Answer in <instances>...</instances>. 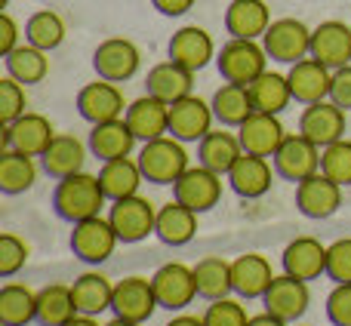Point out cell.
I'll return each mask as SVG.
<instances>
[{
	"label": "cell",
	"instance_id": "26",
	"mask_svg": "<svg viewBox=\"0 0 351 326\" xmlns=\"http://www.w3.org/2000/svg\"><path fill=\"white\" fill-rule=\"evenodd\" d=\"M136 133L130 129L127 117H117L108 123H96L90 129V154L99 160H117V158H130L136 148Z\"/></svg>",
	"mask_w": 351,
	"mask_h": 326
},
{
	"label": "cell",
	"instance_id": "28",
	"mask_svg": "<svg viewBox=\"0 0 351 326\" xmlns=\"http://www.w3.org/2000/svg\"><path fill=\"white\" fill-rule=\"evenodd\" d=\"M231 280H234V292L241 299H262L274 280L271 262L259 253L237 255V259L231 262Z\"/></svg>",
	"mask_w": 351,
	"mask_h": 326
},
{
	"label": "cell",
	"instance_id": "30",
	"mask_svg": "<svg viewBox=\"0 0 351 326\" xmlns=\"http://www.w3.org/2000/svg\"><path fill=\"white\" fill-rule=\"evenodd\" d=\"M154 234L167 247H185L197 234V212L188 210L179 200H170V203H164L158 210V228H154Z\"/></svg>",
	"mask_w": 351,
	"mask_h": 326
},
{
	"label": "cell",
	"instance_id": "52",
	"mask_svg": "<svg viewBox=\"0 0 351 326\" xmlns=\"http://www.w3.org/2000/svg\"><path fill=\"white\" fill-rule=\"evenodd\" d=\"M167 326H206L204 323V317H191V314H179V317H173Z\"/></svg>",
	"mask_w": 351,
	"mask_h": 326
},
{
	"label": "cell",
	"instance_id": "14",
	"mask_svg": "<svg viewBox=\"0 0 351 326\" xmlns=\"http://www.w3.org/2000/svg\"><path fill=\"white\" fill-rule=\"evenodd\" d=\"M158 308L160 305H158V296H154L152 277H123L121 284H114V299H111L114 317L145 323Z\"/></svg>",
	"mask_w": 351,
	"mask_h": 326
},
{
	"label": "cell",
	"instance_id": "19",
	"mask_svg": "<svg viewBox=\"0 0 351 326\" xmlns=\"http://www.w3.org/2000/svg\"><path fill=\"white\" fill-rule=\"evenodd\" d=\"M287 77H290L293 102H302V105L324 102V99H330V90H333V68H327L324 62L311 59V55L290 65Z\"/></svg>",
	"mask_w": 351,
	"mask_h": 326
},
{
	"label": "cell",
	"instance_id": "20",
	"mask_svg": "<svg viewBox=\"0 0 351 326\" xmlns=\"http://www.w3.org/2000/svg\"><path fill=\"white\" fill-rule=\"evenodd\" d=\"M311 59L324 62L327 68H346L351 65V28L339 18L321 22L311 31Z\"/></svg>",
	"mask_w": 351,
	"mask_h": 326
},
{
	"label": "cell",
	"instance_id": "31",
	"mask_svg": "<svg viewBox=\"0 0 351 326\" xmlns=\"http://www.w3.org/2000/svg\"><path fill=\"white\" fill-rule=\"evenodd\" d=\"M145 86H148L152 96H158V99H164L167 105H173V102H179V99L191 96L194 71L182 68L179 62L167 59V62H160V65H154L152 71H148Z\"/></svg>",
	"mask_w": 351,
	"mask_h": 326
},
{
	"label": "cell",
	"instance_id": "38",
	"mask_svg": "<svg viewBox=\"0 0 351 326\" xmlns=\"http://www.w3.org/2000/svg\"><path fill=\"white\" fill-rule=\"evenodd\" d=\"M77 314L71 286L65 284H49L37 292V323L40 326H65Z\"/></svg>",
	"mask_w": 351,
	"mask_h": 326
},
{
	"label": "cell",
	"instance_id": "44",
	"mask_svg": "<svg viewBox=\"0 0 351 326\" xmlns=\"http://www.w3.org/2000/svg\"><path fill=\"white\" fill-rule=\"evenodd\" d=\"M204 323L206 326H247L250 314L234 299H216V302H210V308L204 311Z\"/></svg>",
	"mask_w": 351,
	"mask_h": 326
},
{
	"label": "cell",
	"instance_id": "3",
	"mask_svg": "<svg viewBox=\"0 0 351 326\" xmlns=\"http://www.w3.org/2000/svg\"><path fill=\"white\" fill-rule=\"evenodd\" d=\"M216 65H219L222 80L250 86L262 71H268V53L259 40H241V37H231V40L219 49Z\"/></svg>",
	"mask_w": 351,
	"mask_h": 326
},
{
	"label": "cell",
	"instance_id": "49",
	"mask_svg": "<svg viewBox=\"0 0 351 326\" xmlns=\"http://www.w3.org/2000/svg\"><path fill=\"white\" fill-rule=\"evenodd\" d=\"M16 47H19V25L10 12H3V16H0V53L6 55Z\"/></svg>",
	"mask_w": 351,
	"mask_h": 326
},
{
	"label": "cell",
	"instance_id": "1",
	"mask_svg": "<svg viewBox=\"0 0 351 326\" xmlns=\"http://www.w3.org/2000/svg\"><path fill=\"white\" fill-rule=\"evenodd\" d=\"M105 191H102V181L99 175H90V173H74V175H65L59 179L53 191V210L59 218L65 222H84V218H93L102 212L105 206Z\"/></svg>",
	"mask_w": 351,
	"mask_h": 326
},
{
	"label": "cell",
	"instance_id": "24",
	"mask_svg": "<svg viewBox=\"0 0 351 326\" xmlns=\"http://www.w3.org/2000/svg\"><path fill=\"white\" fill-rule=\"evenodd\" d=\"M274 179V169L268 158H259V154H241V160L231 166L228 173V185L237 197L243 200H256V197H265L268 188H271Z\"/></svg>",
	"mask_w": 351,
	"mask_h": 326
},
{
	"label": "cell",
	"instance_id": "4",
	"mask_svg": "<svg viewBox=\"0 0 351 326\" xmlns=\"http://www.w3.org/2000/svg\"><path fill=\"white\" fill-rule=\"evenodd\" d=\"M262 47H265L268 59L280 62V65H296L311 55V28L302 18H274L262 37Z\"/></svg>",
	"mask_w": 351,
	"mask_h": 326
},
{
	"label": "cell",
	"instance_id": "6",
	"mask_svg": "<svg viewBox=\"0 0 351 326\" xmlns=\"http://www.w3.org/2000/svg\"><path fill=\"white\" fill-rule=\"evenodd\" d=\"M108 222L114 225L121 243H139L158 228V210H154L152 200L133 194V197L123 200H111Z\"/></svg>",
	"mask_w": 351,
	"mask_h": 326
},
{
	"label": "cell",
	"instance_id": "50",
	"mask_svg": "<svg viewBox=\"0 0 351 326\" xmlns=\"http://www.w3.org/2000/svg\"><path fill=\"white\" fill-rule=\"evenodd\" d=\"M152 3H154V10H158L160 16H185L197 0H152Z\"/></svg>",
	"mask_w": 351,
	"mask_h": 326
},
{
	"label": "cell",
	"instance_id": "12",
	"mask_svg": "<svg viewBox=\"0 0 351 326\" xmlns=\"http://www.w3.org/2000/svg\"><path fill=\"white\" fill-rule=\"evenodd\" d=\"M262 305H265L268 314L280 317L284 323H296L311 305L308 284L299 277H290V274H280V277H274L271 286L265 290Z\"/></svg>",
	"mask_w": 351,
	"mask_h": 326
},
{
	"label": "cell",
	"instance_id": "41",
	"mask_svg": "<svg viewBox=\"0 0 351 326\" xmlns=\"http://www.w3.org/2000/svg\"><path fill=\"white\" fill-rule=\"evenodd\" d=\"M25 40L37 49H47V53L59 49L62 40H65V22H62V16L56 10H37L25 22Z\"/></svg>",
	"mask_w": 351,
	"mask_h": 326
},
{
	"label": "cell",
	"instance_id": "16",
	"mask_svg": "<svg viewBox=\"0 0 351 326\" xmlns=\"http://www.w3.org/2000/svg\"><path fill=\"white\" fill-rule=\"evenodd\" d=\"M53 139H56L53 123H49L43 114H34V111H25L19 121H12L3 127V148L31 154V158H40Z\"/></svg>",
	"mask_w": 351,
	"mask_h": 326
},
{
	"label": "cell",
	"instance_id": "48",
	"mask_svg": "<svg viewBox=\"0 0 351 326\" xmlns=\"http://www.w3.org/2000/svg\"><path fill=\"white\" fill-rule=\"evenodd\" d=\"M330 99H333L339 108L351 111V65L336 68L333 71V90H330Z\"/></svg>",
	"mask_w": 351,
	"mask_h": 326
},
{
	"label": "cell",
	"instance_id": "53",
	"mask_svg": "<svg viewBox=\"0 0 351 326\" xmlns=\"http://www.w3.org/2000/svg\"><path fill=\"white\" fill-rule=\"evenodd\" d=\"M65 326H99V321L96 317H90V314H74Z\"/></svg>",
	"mask_w": 351,
	"mask_h": 326
},
{
	"label": "cell",
	"instance_id": "40",
	"mask_svg": "<svg viewBox=\"0 0 351 326\" xmlns=\"http://www.w3.org/2000/svg\"><path fill=\"white\" fill-rule=\"evenodd\" d=\"M37 181V163L31 154L3 148L0 154V191L3 194H22Z\"/></svg>",
	"mask_w": 351,
	"mask_h": 326
},
{
	"label": "cell",
	"instance_id": "54",
	"mask_svg": "<svg viewBox=\"0 0 351 326\" xmlns=\"http://www.w3.org/2000/svg\"><path fill=\"white\" fill-rule=\"evenodd\" d=\"M105 326H142V323H136V321H127V317H114V321H108Z\"/></svg>",
	"mask_w": 351,
	"mask_h": 326
},
{
	"label": "cell",
	"instance_id": "34",
	"mask_svg": "<svg viewBox=\"0 0 351 326\" xmlns=\"http://www.w3.org/2000/svg\"><path fill=\"white\" fill-rule=\"evenodd\" d=\"M210 105H213V114H216V121L222 123V127H234V129L241 127V123L256 111L253 96H250V86L228 84V80H225V84L219 86L216 92H213V102Z\"/></svg>",
	"mask_w": 351,
	"mask_h": 326
},
{
	"label": "cell",
	"instance_id": "39",
	"mask_svg": "<svg viewBox=\"0 0 351 326\" xmlns=\"http://www.w3.org/2000/svg\"><path fill=\"white\" fill-rule=\"evenodd\" d=\"M37 321V292L25 284H3L0 290V326H28Z\"/></svg>",
	"mask_w": 351,
	"mask_h": 326
},
{
	"label": "cell",
	"instance_id": "37",
	"mask_svg": "<svg viewBox=\"0 0 351 326\" xmlns=\"http://www.w3.org/2000/svg\"><path fill=\"white\" fill-rule=\"evenodd\" d=\"M3 62H6V74H10V77H16L19 84H25V86H28V84H40V80L49 74L47 49L31 47L28 40L19 43L12 53H6Z\"/></svg>",
	"mask_w": 351,
	"mask_h": 326
},
{
	"label": "cell",
	"instance_id": "42",
	"mask_svg": "<svg viewBox=\"0 0 351 326\" xmlns=\"http://www.w3.org/2000/svg\"><path fill=\"white\" fill-rule=\"evenodd\" d=\"M321 173L330 175L333 181H339L342 188L351 185V142L339 139L333 145H327L321 151Z\"/></svg>",
	"mask_w": 351,
	"mask_h": 326
},
{
	"label": "cell",
	"instance_id": "25",
	"mask_svg": "<svg viewBox=\"0 0 351 326\" xmlns=\"http://www.w3.org/2000/svg\"><path fill=\"white\" fill-rule=\"evenodd\" d=\"M271 25V10L265 0H231L225 10V28L231 37L241 40H259Z\"/></svg>",
	"mask_w": 351,
	"mask_h": 326
},
{
	"label": "cell",
	"instance_id": "23",
	"mask_svg": "<svg viewBox=\"0 0 351 326\" xmlns=\"http://www.w3.org/2000/svg\"><path fill=\"white\" fill-rule=\"evenodd\" d=\"M284 274L299 280H317L321 274H327V247L315 237H296L293 243H287L284 255H280Z\"/></svg>",
	"mask_w": 351,
	"mask_h": 326
},
{
	"label": "cell",
	"instance_id": "43",
	"mask_svg": "<svg viewBox=\"0 0 351 326\" xmlns=\"http://www.w3.org/2000/svg\"><path fill=\"white\" fill-rule=\"evenodd\" d=\"M25 108H28L25 84H19L16 77L6 74V77L0 80V121H3V127L12 121H19V117L25 114Z\"/></svg>",
	"mask_w": 351,
	"mask_h": 326
},
{
	"label": "cell",
	"instance_id": "5",
	"mask_svg": "<svg viewBox=\"0 0 351 326\" xmlns=\"http://www.w3.org/2000/svg\"><path fill=\"white\" fill-rule=\"evenodd\" d=\"M71 249L80 262L86 265H102L105 259H111L121 243L117 237L114 225L102 216H93V218H84V222H74L71 225Z\"/></svg>",
	"mask_w": 351,
	"mask_h": 326
},
{
	"label": "cell",
	"instance_id": "45",
	"mask_svg": "<svg viewBox=\"0 0 351 326\" xmlns=\"http://www.w3.org/2000/svg\"><path fill=\"white\" fill-rule=\"evenodd\" d=\"M28 243L19 240L16 234H0V277H12L28 262Z\"/></svg>",
	"mask_w": 351,
	"mask_h": 326
},
{
	"label": "cell",
	"instance_id": "18",
	"mask_svg": "<svg viewBox=\"0 0 351 326\" xmlns=\"http://www.w3.org/2000/svg\"><path fill=\"white\" fill-rule=\"evenodd\" d=\"M213 121H216L213 105L194 92L170 105V136L179 142H200L213 129Z\"/></svg>",
	"mask_w": 351,
	"mask_h": 326
},
{
	"label": "cell",
	"instance_id": "36",
	"mask_svg": "<svg viewBox=\"0 0 351 326\" xmlns=\"http://www.w3.org/2000/svg\"><path fill=\"white\" fill-rule=\"evenodd\" d=\"M250 96H253L256 111H265V114H280V111L293 102L290 77H287V74H280V71H262L259 77L250 84Z\"/></svg>",
	"mask_w": 351,
	"mask_h": 326
},
{
	"label": "cell",
	"instance_id": "51",
	"mask_svg": "<svg viewBox=\"0 0 351 326\" xmlns=\"http://www.w3.org/2000/svg\"><path fill=\"white\" fill-rule=\"evenodd\" d=\"M247 326H287L280 317H274V314H268V311H262V314H256V317H250V323Z\"/></svg>",
	"mask_w": 351,
	"mask_h": 326
},
{
	"label": "cell",
	"instance_id": "32",
	"mask_svg": "<svg viewBox=\"0 0 351 326\" xmlns=\"http://www.w3.org/2000/svg\"><path fill=\"white\" fill-rule=\"evenodd\" d=\"M99 181H102V191L108 200H123V197H133L139 194L142 181V166L139 160L133 158H117V160H105L102 169H99Z\"/></svg>",
	"mask_w": 351,
	"mask_h": 326
},
{
	"label": "cell",
	"instance_id": "10",
	"mask_svg": "<svg viewBox=\"0 0 351 326\" xmlns=\"http://www.w3.org/2000/svg\"><path fill=\"white\" fill-rule=\"evenodd\" d=\"M346 127H348L346 108H339L333 99L305 105L302 117H299V133L315 142L317 148H327V145H333V142L346 139Z\"/></svg>",
	"mask_w": 351,
	"mask_h": 326
},
{
	"label": "cell",
	"instance_id": "8",
	"mask_svg": "<svg viewBox=\"0 0 351 326\" xmlns=\"http://www.w3.org/2000/svg\"><path fill=\"white\" fill-rule=\"evenodd\" d=\"M321 151H324V148H317L315 142L305 139L302 133L287 136L284 145H280L278 154L271 158L274 173H278L280 179L299 185V181H305L308 175L321 173Z\"/></svg>",
	"mask_w": 351,
	"mask_h": 326
},
{
	"label": "cell",
	"instance_id": "11",
	"mask_svg": "<svg viewBox=\"0 0 351 326\" xmlns=\"http://www.w3.org/2000/svg\"><path fill=\"white\" fill-rule=\"evenodd\" d=\"M154 284V296L158 305L167 311H185L188 305L197 299V284H194V268L182 265V262H170V265H160L152 274Z\"/></svg>",
	"mask_w": 351,
	"mask_h": 326
},
{
	"label": "cell",
	"instance_id": "21",
	"mask_svg": "<svg viewBox=\"0 0 351 326\" xmlns=\"http://www.w3.org/2000/svg\"><path fill=\"white\" fill-rule=\"evenodd\" d=\"M216 43H213L210 31L197 28V25H185L170 37V59L179 62L188 71H204L213 59H216Z\"/></svg>",
	"mask_w": 351,
	"mask_h": 326
},
{
	"label": "cell",
	"instance_id": "7",
	"mask_svg": "<svg viewBox=\"0 0 351 326\" xmlns=\"http://www.w3.org/2000/svg\"><path fill=\"white\" fill-rule=\"evenodd\" d=\"M142 65V53L133 40L127 37H108L96 47L93 53V68L102 80H111V84H123V80H133L139 74Z\"/></svg>",
	"mask_w": 351,
	"mask_h": 326
},
{
	"label": "cell",
	"instance_id": "27",
	"mask_svg": "<svg viewBox=\"0 0 351 326\" xmlns=\"http://www.w3.org/2000/svg\"><path fill=\"white\" fill-rule=\"evenodd\" d=\"M86 151H90V145H84L77 136L56 133V139L49 142V148L40 154V163H43V169H47V175H53V179H65V175L84 173Z\"/></svg>",
	"mask_w": 351,
	"mask_h": 326
},
{
	"label": "cell",
	"instance_id": "13",
	"mask_svg": "<svg viewBox=\"0 0 351 326\" xmlns=\"http://www.w3.org/2000/svg\"><path fill=\"white\" fill-rule=\"evenodd\" d=\"M77 111L86 123H108L117 121V117L127 114V105H123V92L117 84L99 77L96 84H86L84 90L77 92Z\"/></svg>",
	"mask_w": 351,
	"mask_h": 326
},
{
	"label": "cell",
	"instance_id": "46",
	"mask_svg": "<svg viewBox=\"0 0 351 326\" xmlns=\"http://www.w3.org/2000/svg\"><path fill=\"white\" fill-rule=\"evenodd\" d=\"M327 277L333 284H351V237L327 247Z\"/></svg>",
	"mask_w": 351,
	"mask_h": 326
},
{
	"label": "cell",
	"instance_id": "9",
	"mask_svg": "<svg viewBox=\"0 0 351 326\" xmlns=\"http://www.w3.org/2000/svg\"><path fill=\"white\" fill-rule=\"evenodd\" d=\"M173 197L179 203H185L188 210H194L197 216L200 212H210L222 200V175L206 169L204 163L188 166L182 173V179L173 185Z\"/></svg>",
	"mask_w": 351,
	"mask_h": 326
},
{
	"label": "cell",
	"instance_id": "15",
	"mask_svg": "<svg viewBox=\"0 0 351 326\" xmlns=\"http://www.w3.org/2000/svg\"><path fill=\"white\" fill-rule=\"evenodd\" d=\"M296 206L308 218H330L342 206V185L330 175L315 173L296 185Z\"/></svg>",
	"mask_w": 351,
	"mask_h": 326
},
{
	"label": "cell",
	"instance_id": "22",
	"mask_svg": "<svg viewBox=\"0 0 351 326\" xmlns=\"http://www.w3.org/2000/svg\"><path fill=\"white\" fill-rule=\"evenodd\" d=\"M127 123L130 129L136 133L139 142H152V139H160V136H170V105L164 99L152 96L145 92L142 99L127 105Z\"/></svg>",
	"mask_w": 351,
	"mask_h": 326
},
{
	"label": "cell",
	"instance_id": "17",
	"mask_svg": "<svg viewBox=\"0 0 351 326\" xmlns=\"http://www.w3.org/2000/svg\"><path fill=\"white\" fill-rule=\"evenodd\" d=\"M237 139H241L243 151L259 154V158H274L278 148L284 145L287 129L278 114H265V111H253L247 121L237 127Z\"/></svg>",
	"mask_w": 351,
	"mask_h": 326
},
{
	"label": "cell",
	"instance_id": "35",
	"mask_svg": "<svg viewBox=\"0 0 351 326\" xmlns=\"http://www.w3.org/2000/svg\"><path fill=\"white\" fill-rule=\"evenodd\" d=\"M194 284H197V296L206 302L216 299H228L234 292V280H231V262L222 255H206L194 265Z\"/></svg>",
	"mask_w": 351,
	"mask_h": 326
},
{
	"label": "cell",
	"instance_id": "33",
	"mask_svg": "<svg viewBox=\"0 0 351 326\" xmlns=\"http://www.w3.org/2000/svg\"><path fill=\"white\" fill-rule=\"evenodd\" d=\"M71 296H74V305H77V314L99 317L102 311H111L114 284L99 271H86L71 284Z\"/></svg>",
	"mask_w": 351,
	"mask_h": 326
},
{
	"label": "cell",
	"instance_id": "2",
	"mask_svg": "<svg viewBox=\"0 0 351 326\" xmlns=\"http://www.w3.org/2000/svg\"><path fill=\"white\" fill-rule=\"evenodd\" d=\"M136 160H139L145 181L152 185H176L188 169V151L176 136H160V139L145 142Z\"/></svg>",
	"mask_w": 351,
	"mask_h": 326
},
{
	"label": "cell",
	"instance_id": "47",
	"mask_svg": "<svg viewBox=\"0 0 351 326\" xmlns=\"http://www.w3.org/2000/svg\"><path fill=\"white\" fill-rule=\"evenodd\" d=\"M327 317L333 326H351V284H336L327 296Z\"/></svg>",
	"mask_w": 351,
	"mask_h": 326
},
{
	"label": "cell",
	"instance_id": "29",
	"mask_svg": "<svg viewBox=\"0 0 351 326\" xmlns=\"http://www.w3.org/2000/svg\"><path fill=\"white\" fill-rule=\"evenodd\" d=\"M241 154H243L241 139H237V133H228V129H210V133L197 142L200 163L219 175H228L231 166L241 160Z\"/></svg>",
	"mask_w": 351,
	"mask_h": 326
}]
</instances>
